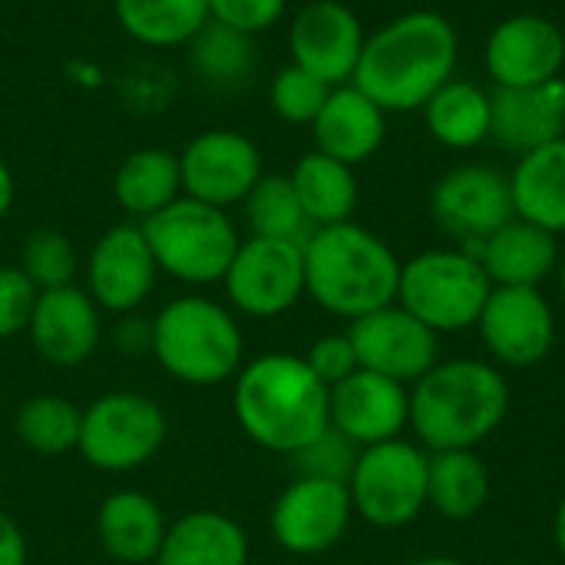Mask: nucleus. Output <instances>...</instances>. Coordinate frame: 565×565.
I'll return each instance as SVG.
<instances>
[{
  "instance_id": "24",
  "label": "nucleus",
  "mask_w": 565,
  "mask_h": 565,
  "mask_svg": "<svg viewBox=\"0 0 565 565\" xmlns=\"http://www.w3.org/2000/svg\"><path fill=\"white\" fill-rule=\"evenodd\" d=\"M166 533H169V523H166L162 507L139 490L109 493L96 510V540L103 553L116 563H156L166 543Z\"/></svg>"
},
{
  "instance_id": "18",
  "label": "nucleus",
  "mask_w": 565,
  "mask_h": 565,
  "mask_svg": "<svg viewBox=\"0 0 565 565\" xmlns=\"http://www.w3.org/2000/svg\"><path fill=\"white\" fill-rule=\"evenodd\" d=\"M331 427L354 447H374L404 437L411 427V387L384 374L358 367L351 377L331 387L328 397Z\"/></svg>"
},
{
  "instance_id": "46",
  "label": "nucleus",
  "mask_w": 565,
  "mask_h": 565,
  "mask_svg": "<svg viewBox=\"0 0 565 565\" xmlns=\"http://www.w3.org/2000/svg\"><path fill=\"white\" fill-rule=\"evenodd\" d=\"M556 278H559V291H563L565 298V255L559 258V265H556Z\"/></svg>"
},
{
  "instance_id": "41",
  "label": "nucleus",
  "mask_w": 565,
  "mask_h": 565,
  "mask_svg": "<svg viewBox=\"0 0 565 565\" xmlns=\"http://www.w3.org/2000/svg\"><path fill=\"white\" fill-rule=\"evenodd\" d=\"M0 565H26V540L10 513L0 510Z\"/></svg>"
},
{
  "instance_id": "20",
  "label": "nucleus",
  "mask_w": 565,
  "mask_h": 565,
  "mask_svg": "<svg viewBox=\"0 0 565 565\" xmlns=\"http://www.w3.org/2000/svg\"><path fill=\"white\" fill-rule=\"evenodd\" d=\"M26 334L46 364L79 367L96 354L103 341V311L86 288H50L36 295Z\"/></svg>"
},
{
  "instance_id": "23",
  "label": "nucleus",
  "mask_w": 565,
  "mask_h": 565,
  "mask_svg": "<svg viewBox=\"0 0 565 565\" xmlns=\"http://www.w3.org/2000/svg\"><path fill=\"white\" fill-rule=\"evenodd\" d=\"M470 252L480 258L493 288H540L559 265L556 235L523 218H510Z\"/></svg>"
},
{
  "instance_id": "17",
  "label": "nucleus",
  "mask_w": 565,
  "mask_h": 565,
  "mask_svg": "<svg viewBox=\"0 0 565 565\" xmlns=\"http://www.w3.org/2000/svg\"><path fill=\"white\" fill-rule=\"evenodd\" d=\"M430 212L444 232L477 248L483 238L516 218L510 175L490 166H457L434 185Z\"/></svg>"
},
{
  "instance_id": "40",
  "label": "nucleus",
  "mask_w": 565,
  "mask_h": 565,
  "mask_svg": "<svg viewBox=\"0 0 565 565\" xmlns=\"http://www.w3.org/2000/svg\"><path fill=\"white\" fill-rule=\"evenodd\" d=\"M305 364L315 371V377L331 391L334 384H341L344 377H351L361 364H358V351L351 344L348 334H324L318 338L308 354H305Z\"/></svg>"
},
{
  "instance_id": "10",
  "label": "nucleus",
  "mask_w": 565,
  "mask_h": 565,
  "mask_svg": "<svg viewBox=\"0 0 565 565\" xmlns=\"http://www.w3.org/2000/svg\"><path fill=\"white\" fill-rule=\"evenodd\" d=\"M228 308L245 318H281L305 295V242L242 238L225 278Z\"/></svg>"
},
{
  "instance_id": "37",
  "label": "nucleus",
  "mask_w": 565,
  "mask_h": 565,
  "mask_svg": "<svg viewBox=\"0 0 565 565\" xmlns=\"http://www.w3.org/2000/svg\"><path fill=\"white\" fill-rule=\"evenodd\" d=\"M358 454H361V447H354L348 437H341L334 427H328L321 437H315L298 454H291V460H295V473L298 477L348 483L351 480V470L358 463Z\"/></svg>"
},
{
  "instance_id": "36",
  "label": "nucleus",
  "mask_w": 565,
  "mask_h": 565,
  "mask_svg": "<svg viewBox=\"0 0 565 565\" xmlns=\"http://www.w3.org/2000/svg\"><path fill=\"white\" fill-rule=\"evenodd\" d=\"M331 89L334 86L321 83L308 70L288 63V66H281L271 76V83H268V103H271V109H275L278 119H285L291 126H311L315 116L321 113V106H324V99H328Z\"/></svg>"
},
{
  "instance_id": "22",
  "label": "nucleus",
  "mask_w": 565,
  "mask_h": 565,
  "mask_svg": "<svg viewBox=\"0 0 565 565\" xmlns=\"http://www.w3.org/2000/svg\"><path fill=\"white\" fill-rule=\"evenodd\" d=\"M490 106H493L490 136L500 146L516 149L520 156L565 136L563 76L540 86H516V89L497 86L490 93Z\"/></svg>"
},
{
  "instance_id": "44",
  "label": "nucleus",
  "mask_w": 565,
  "mask_h": 565,
  "mask_svg": "<svg viewBox=\"0 0 565 565\" xmlns=\"http://www.w3.org/2000/svg\"><path fill=\"white\" fill-rule=\"evenodd\" d=\"M553 540H556L559 556L565 559V493L563 500H559V507H556V516H553Z\"/></svg>"
},
{
  "instance_id": "27",
  "label": "nucleus",
  "mask_w": 565,
  "mask_h": 565,
  "mask_svg": "<svg viewBox=\"0 0 565 565\" xmlns=\"http://www.w3.org/2000/svg\"><path fill=\"white\" fill-rule=\"evenodd\" d=\"M179 195H182L179 152H169L162 146L132 149L113 175V199L129 215V222L152 218Z\"/></svg>"
},
{
  "instance_id": "43",
  "label": "nucleus",
  "mask_w": 565,
  "mask_h": 565,
  "mask_svg": "<svg viewBox=\"0 0 565 565\" xmlns=\"http://www.w3.org/2000/svg\"><path fill=\"white\" fill-rule=\"evenodd\" d=\"M13 199H17V182H13V172L7 162H0V218H7V212L13 209Z\"/></svg>"
},
{
  "instance_id": "2",
  "label": "nucleus",
  "mask_w": 565,
  "mask_h": 565,
  "mask_svg": "<svg viewBox=\"0 0 565 565\" xmlns=\"http://www.w3.org/2000/svg\"><path fill=\"white\" fill-rule=\"evenodd\" d=\"M331 391L298 354L271 351L235 374V420L252 444L271 454H298L331 427Z\"/></svg>"
},
{
  "instance_id": "9",
  "label": "nucleus",
  "mask_w": 565,
  "mask_h": 565,
  "mask_svg": "<svg viewBox=\"0 0 565 565\" xmlns=\"http://www.w3.org/2000/svg\"><path fill=\"white\" fill-rule=\"evenodd\" d=\"M169 424L162 407L136 391H113L83 411L76 450L93 470L129 473L146 467L166 444Z\"/></svg>"
},
{
  "instance_id": "1",
  "label": "nucleus",
  "mask_w": 565,
  "mask_h": 565,
  "mask_svg": "<svg viewBox=\"0 0 565 565\" xmlns=\"http://www.w3.org/2000/svg\"><path fill=\"white\" fill-rule=\"evenodd\" d=\"M457 53L460 40L447 17L434 10H411L364 40L351 83L384 113L424 109L430 96L450 83Z\"/></svg>"
},
{
  "instance_id": "39",
  "label": "nucleus",
  "mask_w": 565,
  "mask_h": 565,
  "mask_svg": "<svg viewBox=\"0 0 565 565\" xmlns=\"http://www.w3.org/2000/svg\"><path fill=\"white\" fill-rule=\"evenodd\" d=\"M288 0H209V17L245 36L268 33L281 23Z\"/></svg>"
},
{
  "instance_id": "19",
  "label": "nucleus",
  "mask_w": 565,
  "mask_h": 565,
  "mask_svg": "<svg viewBox=\"0 0 565 565\" xmlns=\"http://www.w3.org/2000/svg\"><path fill=\"white\" fill-rule=\"evenodd\" d=\"M565 66L563 30L540 13H516L487 40V70L497 86H540L559 79Z\"/></svg>"
},
{
  "instance_id": "21",
  "label": "nucleus",
  "mask_w": 565,
  "mask_h": 565,
  "mask_svg": "<svg viewBox=\"0 0 565 565\" xmlns=\"http://www.w3.org/2000/svg\"><path fill=\"white\" fill-rule=\"evenodd\" d=\"M315 149L344 162L361 166L367 162L387 136V113L364 96L354 83L334 86L311 122Z\"/></svg>"
},
{
  "instance_id": "26",
  "label": "nucleus",
  "mask_w": 565,
  "mask_h": 565,
  "mask_svg": "<svg viewBox=\"0 0 565 565\" xmlns=\"http://www.w3.org/2000/svg\"><path fill=\"white\" fill-rule=\"evenodd\" d=\"M516 218L553 235L565 232V136L520 156L510 175Z\"/></svg>"
},
{
  "instance_id": "38",
  "label": "nucleus",
  "mask_w": 565,
  "mask_h": 565,
  "mask_svg": "<svg viewBox=\"0 0 565 565\" xmlns=\"http://www.w3.org/2000/svg\"><path fill=\"white\" fill-rule=\"evenodd\" d=\"M36 295V285L20 271V265H0V341H10L30 328Z\"/></svg>"
},
{
  "instance_id": "35",
  "label": "nucleus",
  "mask_w": 565,
  "mask_h": 565,
  "mask_svg": "<svg viewBox=\"0 0 565 565\" xmlns=\"http://www.w3.org/2000/svg\"><path fill=\"white\" fill-rule=\"evenodd\" d=\"M20 271L36 285V291L76 285L79 252L73 238L60 228H33L20 245Z\"/></svg>"
},
{
  "instance_id": "8",
  "label": "nucleus",
  "mask_w": 565,
  "mask_h": 565,
  "mask_svg": "<svg viewBox=\"0 0 565 565\" xmlns=\"http://www.w3.org/2000/svg\"><path fill=\"white\" fill-rule=\"evenodd\" d=\"M427 460L420 444L404 437L364 447L348 480L354 516L377 530H401L427 507Z\"/></svg>"
},
{
  "instance_id": "6",
  "label": "nucleus",
  "mask_w": 565,
  "mask_h": 565,
  "mask_svg": "<svg viewBox=\"0 0 565 565\" xmlns=\"http://www.w3.org/2000/svg\"><path fill=\"white\" fill-rule=\"evenodd\" d=\"M162 275L182 285H222L242 238L225 209L179 195L172 205L139 222Z\"/></svg>"
},
{
  "instance_id": "7",
  "label": "nucleus",
  "mask_w": 565,
  "mask_h": 565,
  "mask_svg": "<svg viewBox=\"0 0 565 565\" xmlns=\"http://www.w3.org/2000/svg\"><path fill=\"white\" fill-rule=\"evenodd\" d=\"M493 291L473 252L434 248L401 265L397 305L407 308L437 334L477 328V318Z\"/></svg>"
},
{
  "instance_id": "4",
  "label": "nucleus",
  "mask_w": 565,
  "mask_h": 565,
  "mask_svg": "<svg viewBox=\"0 0 565 565\" xmlns=\"http://www.w3.org/2000/svg\"><path fill=\"white\" fill-rule=\"evenodd\" d=\"M394 248L358 222L324 225L305 238V295L328 315L358 321L397 301Z\"/></svg>"
},
{
  "instance_id": "16",
  "label": "nucleus",
  "mask_w": 565,
  "mask_h": 565,
  "mask_svg": "<svg viewBox=\"0 0 565 565\" xmlns=\"http://www.w3.org/2000/svg\"><path fill=\"white\" fill-rule=\"evenodd\" d=\"M364 40L361 17L341 0H311L291 17L288 26L291 63L328 86H344L354 79Z\"/></svg>"
},
{
  "instance_id": "31",
  "label": "nucleus",
  "mask_w": 565,
  "mask_h": 565,
  "mask_svg": "<svg viewBox=\"0 0 565 565\" xmlns=\"http://www.w3.org/2000/svg\"><path fill=\"white\" fill-rule=\"evenodd\" d=\"M185 53H189V66H192L195 79L218 93L242 89L255 76V66H258L255 36L228 30L215 20H209L192 36Z\"/></svg>"
},
{
  "instance_id": "29",
  "label": "nucleus",
  "mask_w": 565,
  "mask_h": 565,
  "mask_svg": "<svg viewBox=\"0 0 565 565\" xmlns=\"http://www.w3.org/2000/svg\"><path fill=\"white\" fill-rule=\"evenodd\" d=\"M119 30L149 50H179L212 20L209 0H113Z\"/></svg>"
},
{
  "instance_id": "12",
  "label": "nucleus",
  "mask_w": 565,
  "mask_h": 565,
  "mask_svg": "<svg viewBox=\"0 0 565 565\" xmlns=\"http://www.w3.org/2000/svg\"><path fill=\"white\" fill-rule=\"evenodd\" d=\"M351 516L348 483L295 477L271 507V536L291 556H321L344 540Z\"/></svg>"
},
{
  "instance_id": "5",
  "label": "nucleus",
  "mask_w": 565,
  "mask_h": 565,
  "mask_svg": "<svg viewBox=\"0 0 565 565\" xmlns=\"http://www.w3.org/2000/svg\"><path fill=\"white\" fill-rule=\"evenodd\" d=\"M152 354L169 377L189 387H215L242 371L245 338L232 308L205 295H182L156 315Z\"/></svg>"
},
{
  "instance_id": "15",
  "label": "nucleus",
  "mask_w": 565,
  "mask_h": 565,
  "mask_svg": "<svg viewBox=\"0 0 565 565\" xmlns=\"http://www.w3.org/2000/svg\"><path fill=\"white\" fill-rule=\"evenodd\" d=\"M159 265L139 222L106 228L86 255V291L106 315H132L156 288Z\"/></svg>"
},
{
  "instance_id": "13",
  "label": "nucleus",
  "mask_w": 565,
  "mask_h": 565,
  "mask_svg": "<svg viewBox=\"0 0 565 565\" xmlns=\"http://www.w3.org/2000/svg\"><path fill=\"white\" fill-rule=\"evenodd\" d=\"M477 331L497 364L536 367L556 344V315L540 288H493Z\"/></svg>"
},
{
  "instance_id": "3",
  "label": "nucleus",
  "mask_w": 565,
  "mask_h": 565,
  "mask_svg": "<svg viewBox=\"0 0 565 565\" xmlns=\"http://www.w3.org/2000/svg\"><path fill=\"white\" fill-rule=\"evenodd\" d=\"M510 384L490 361H437L411 384V430L420 447L477 450L510 414Z\"/></svg>"
},
{
  "instance_id": "11",
  "label": "nucleus",
  "mask_w": 565,
  "mask_h": 565,
  "mask_svg": "<svg viewBox=\"0 0 565 565\" xmlns=\"http://www.w3.org/2000/svg\"><path fill=\"white\" fill-rule=\"evenodd\" d=\"M182 195L215 209L242 205L255 182L265 175L262 149L238 129H205L179 152Z\"/></svg>"
},
{
  "instance_id": "32",
  "label": "nucleus",
  "mask_w": 565,
  "mask_h": 565,
  "mask_svg": "<svg viewBox=\"0 0 565 565\" xmlns=\"http://www.w3.org/2000/svg\"><path fill=\"white\" fill-rule=\"evenodd\" d=\"M424 116L437 142H444L447 149H473L483 139H490L493 106L490 93H483L480 86L450 79L430 96Z\"/></svg>"
},
{
  "instance_id": "28",
  "label": "nucleus",
  "mask_w": 565,
  "mask_h": 565,
  "mask_svg": "<svg viewBox=\"0 0 565 565\" xmlns=\"http://www.w3.org/2000/svg\"><path fill=\"white\" fill-rule=\"evenodd\" d=\"M430 454V450H427ZM490 503V467L477 450H437L427 460V507L450 523H470Z\"/></svg>"
},
{
  "instance_id": "25",
  "label": "nucleus",
  "mask_w": 565,
  "mask_h": 565,
  "mask_svg": "<svg viewBox=\"0 0 565 565\" xmlns=\"http://www.w3.org/2000/svg\"><path fill=\"white\" fill-rule=\"evenodd\" d=\"M252 546L238 520L218 510H192L169 523L159 565H248Z\"/></svg>"
},
{
  "instance_id": "33",
  "label": "nucleus",
  "mask_w": 565,
  "mask_h": 565,
  "mask_svg": "<svg viewBox=\"0 0 565 565\" xmlns=\"http://www.w3.org/2000/svg\"><path fill=\"white\" fill-rule=\"evenodd\" d=\"M79 427H83V411L60 394H36L23 401L13 417L17 440L43 457H63L76 450Z\"/></svg>"
},
{
  "instance_id": "30",
  "label": "nucleus",
  "mask_w": 565,
  "mask_h": 565,
  "mask_svg": "<svg viewBox=\"0 0 565 565\" xmlns=\"http://www.w3.org/2000/svg\"><path fill=\"white\" fill-rule=\"evenodd\" d=\"M291 185L298 192V202L311 222V228L341 225L351 222L358 209V179L354 166H344L324 152H305L291 169Z\"/></svg>"
},
{
  "instance_id": "42",
  "label": "nucleus",
  "mask_w": 565,
  "mask_h": 565,
  "mask_svg": "<svg viewBox=\"0 0 565 565\" xmlns=\"http://www.w3.org/2000/svg\"><path fill=\"white\" fill-rule=\"evenodd\" d=\"M116 341L126 354H142L149 351L152 354V321H142V318H126L116 331Z\"/></svg>"
},
{
  "instance_id": "14",
  "label": "nucleus",
  "mask_w": 565,
  "mask_h": 565,
  "mask_svg": "<svg viewBox=\"0 0 565 565\" xmlns=\"http://www.w3.org/2000/svg\"><path fill=\"white\" fill-rule=\"evenodd\" d=\"M348 338L364 371L384 374L397 384H417L440 361V334L417 321L397 301L351 321Z\"/></svg>"
},
{
  "instance_id": "34",
  "label": "nucleus",
  "mask_w": 565,
  "mask_h": 565,
  "mask_svg": "<svg viewBox=\"0 0 565 565\" xmlns=\"http://www.w3.org/2000/svg\"><path fill=\"white\" fill-rule=\"evenodd\" d=\"M248 232L255 238H278V242H305L315 228L298 202V192L288 175H262L255 189L242 202Z\"/></svg>"
},
{
  "instance_id": "45",
  "label": "nucleus",
  "mask_w": 565,
  "mask_h": 565,
  "mask_svg": "<svg viewBox=\"0 0 565 565\" xmlns=\"http://www.w3.org/2000/svg\"><path fill=\"white\" fill-rule=\"evenodd\" d=\"M404 565H467L463 559H454V556H424V559H414V563Z\"/></svg>"
}]
</instances>
